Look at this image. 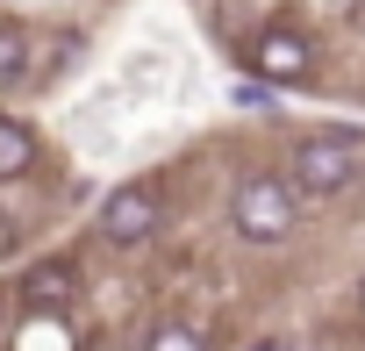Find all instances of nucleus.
<instances>
[{
    "mask_svg": "<svg viewBox=\"0 0 365 351\" xmlns=\"http://www.w3.org/2000/svg\"><path fill=\"white\" fill-rule=\"evenodd\" d=\"M358 180H365V136L358 129H315L294 143V165H287L294 194H351Z\"/></svg>",
    "mask_w": 365,
    "mask_h": 351,
    "instance_id": "obj_1",
    "label": "nucleus"
},
{
    "mask_svg": "<svg viewBox=\"0 0 365 351\" xmlns=\"http://www.w3.org/2000/svg\"><path fill=\"white\" fill-rule=\"evenodd\" d=\"M294 215H301V194L287 187V172H251L230 194V223H237L244 244H287Z\"/></svg>",
    "mask_w": 365,
    "mask_h": 351,
    "instance_id": "obj_2",
    "label": "nucleus"
},
{
    "mask_svg": "<svg viewBox=\"0 0 365 351\" xmlns=\"http://www.w3.org/2000/svg\"><path fill=\"white\" fill-rule=\"evenodd\" d=\"M158 223H165V194H158V180H122V187L101 201L93 237L115 244V251H136V244L158 237Z\"/></svg>",
    "mask_w": 365,
    "mask_h": 351,
    "instance_id": "obj_3",
    "label": "nucleus"
},
{
    "mask_svg": "<svg viewBox=\"0 0 365 351\" xmlns=\"http://www.w3.org/2000/svg\"><path fill=\"white\" fill-rule=\"evenodd\" d=\"M251 65H258V79H272V86H301V79L315 72V44H308L294 22H265V29L251 36Z\"/></svg>",
    "mask_w": 365,
    "mask_h": 351,
    "instance_id": "obj_4",
    "label": "nucleus"
},
{
    "mask_svg": "<svg viewBox=\"0 0 365 351\" xmlns=\"http://www.w3.org/2000/svg\"><path fill=\"white\" fill-rule=\"evenodd\" d=\"M15 294H22V308H36V315H65V308L79 301V265L58 258V251H43L36 265H22Z\"/></svg>",
    "mask_w": 365,
    "mask_h": 351,
    "instance_id": "obj_5",
    "label": "nucleus"
},
{
    "mask_svg": "<svg viewBox=\"0 0 365 351\" xmlns=\"http://www.w3.org/2000/svg\"><path fill=\"white\" fill-rule=\"evenodd\" d=\"M29 172H36V129H29L22 115H8V108H0V187L29 180Z\"/></svg>",
    "mask_w": 365,
    "mask_h": 351,
    "instance_id": "obj_6",
    "label": "nucleus"
},
{
    "mask_svg": "<svg viewBox=\"0 0 365 351\" xmlns=\"http://www.w3.org/2000/svg\"><path fill=\"white\" fill-rule=\"evenodd\" d=\"M36 36L22 22H0V93H15V86H36Z\"/></svg>",
    "mask_w": 365,
    "mask_h": 351,
    "instance_id": "obj_7",
    "label": "nucleus"
},
{
    "mask_svg": "<svg viewBox=\"0 0 365 351\" xmlns=\"http://www.w3.org/2000/svg\"><path fill=\"white\" fill-rule=\"evenodd\" d=\"M143 351H208V330H194L187 315H165L143 330Z\"/></svg>",
    "mask_w": 365,
    "mask_h": 351,
    "instance_id": "obj_8",
    "label": "nucleus"
},
{
    "mask_svg": "<svg viewBox=\"0 0 365 351\" xmlns=\"http://www.w3.org/2000/svg\"><path fill=\"white\" fill-rule=\"evenodd\" d=\"M237 108H272V86H237Z\"/></svg>",
    "mask_w": 365,
    "mask_h": 351,
    "instance_id": "obj_9",
    "label": "nucleus"
},
{
    "mask_svg": "<svg viewBox=\"0 0 365 351\" xmlns=\"http://www.w3.org/2000/svg\"><path fill=\"white\" fill-rule=\"evenodd\" d=\"M15 244H22V230H15V215H0V258H8Z\"/></svg>",
    "mask_w": 365,
    "mask_h": 351,
    "instance_id": "obj_10",
    "label": "nucleus"
},
{
    "mask_svg": "<svg viewBox=\"0 0 365 351\" xmlns=\"http://www.w3.org/2000/svg\"><path fill=\"white\" fill-rule=\"evenodd\" d=\"M251 351H287V344H279V337H265V344H251Z\"/></svg>",
    "mask_w": 365,
    "mask_h": 351,
    "instance_id": "obj_11",
    "label": "nucleus"
},
{
    "mask_svg": "<svg viewBox=\"0 0 365 351\" xmlns=\"http://www.w3.org/2000/svg\"><path fill=\"white\" fill-rule=\"evenodd\" d=\"M358 308H365V280H358Z\"/></svg>",
    "mask_w": 365,
    "mask_h": 351,
    "instance_id": "obj_12",
    "label": "nucleus"
},
{
    "mask_svg": "<svg viewBox=\"0 0 365 351\" xmlns=\"http://www.w3.org/2000/svg\"><path fill=\"white\" fill-rule=\"evenodd\" d=\"M0 322H8V301H0Z\"/></svg>",
    "mask_w": 365,
    "mask_h": 351,
    "instance_id": "obj_13",
    "label": "nucleus"
}]
</instances>
